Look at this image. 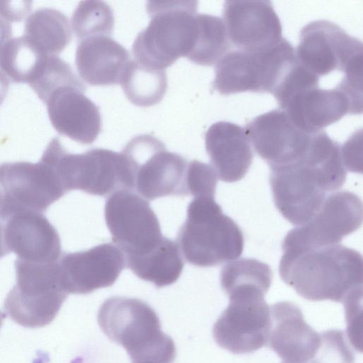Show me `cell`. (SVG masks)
<instances>
[{"mask_svg": "<svg viewBox=\"0 0 363 363\" xmlns=\"http://www.w3.org/2000/svg\"><path fill=\"white\" fill-rule=\"evenodd\" d=\"M362 223V202L349 191L328 195L317 213L305 224L291 230L282 249L339 244L342 238L359 229Z\"/></svg>", "mask_w": 363, "mask_h": 363, "instance_id": "obj_15", "label": "cell"}, {"mask_svg": "<svg viewBox=\"0 0 363 363\" xmlns=\"http://www.w3.org/2000/svg\"><path fill=\"white\" fill-rule=\"evenodd\" d=\"M282 363H286V362H282Z\"/></svg>", "mask_w": 363, "mask_h": 363, "instance_id": "obj_40", "label": "cell"}, {"mask_svg": "<svg viewBox=\"0 0 363 363\" xmlns=\"http://www.w3.org/2000/svg\"><path fill=\"white\" fill-rule=\"evenodd\" d=\"M218 178L211 165L197 160L188 163L187 191L194 197H214Z\"/></svg>", "mask_w": 363, "mask_h": 363, "instance_id": "obj_33", "label": "cell"}, {"mask_svg": "<svg viewBox=\"0 0 363 363\" xmlns=\"http://www.w3.org/2000/svg\"><path fill=\"white\" fill-rule=\"evenodd\" d=\"M223 15L229 41L238 50H262L283 38L280 20L269 1H225Z\"/></svg>", "mask_w": 363, "mask_h": 363, "instance_id": "obj_18", "label": "cell"}, {"mask_svg": "<svg viewBox=\"0 0 363 363\" xmlns=\"http://www.w3.org/2000/svg\"><path fill=\"white\" fill-rule=\"evenodd\" d=\"M271 325L267 345L286 363H308L315 354L320 336L303 318L294 303L270 306Z\"/></svg>", "mask_w": 363, "mask_h": 363, "instance_id": "obj_20", "label": "cell"}, {"mask_svg": "<svg viewBox=\"0 0 363 363\" xmlns=\"http://www.w3.org/2000/svg\"><path fill=\"white\" fill-rule=\"evenodd\" d=\"M129 165L133 189L147 200L167 196H188V163L182 156L168 151L151 135L132 138L121 152Z\"/></svg>", "mask_w": 363, "mask_h": 363, "instance_id": "obj_10", "label": "cell"}, {"mask_svg": "<svg viewBox=\"0 0 363 363\" xmlns=\"http://www.w3.org/2000/svg\"><path fill=\"white\" fill-rule=\"evenodd\" d=\"M71 23L79 41L96 36H110L114 27L113 12L104 1H82L73 12Z\"/></svg>", "mask_w": 363, "mask_h": 363, "instance_id": "obj_30", "label": "cell"}, {"mask_svg": "<svg viewBox=\"0 0 363 363\" xmlns=\"http://www.w3.org/2000/svg\"><path fill=\"white\" fill-rule=\"evenodd\" d=\"M9 253L4 240L3 225L0 223V258L7 255Z\"/></svg>", "mask_w": 363, "mask_h": 363, "instance_id": "obj_38", "label": "cell"}, {"mask_svg": "<svg viewBox=\"0 0 363 363\" xmlns=\"http://www.w3.org/2000/svg\"><path fill=\"white\" fill-rule=\"evenodd\" d=\"M76 86H62L50 94L46 104L50 121L60 135L88 145L95 141L102 128L99 107Z\"/></svg>", "mask_w": 363, "mask_h": 363, "instance_id": "obj_21", "label": "cell"}, {"mask_svg": "<svg viewBox=\"0 0 363 363\" xmlns=\"http://www.w3.org/2000/svg\"><path fill=\"white\" fill-rule=\"evenodd\" d=\"M196 20V41L186 58L200 65H215L230 47L224 21L207 13H197Z\"/></svg>", "mask_w": 363, "mask_h": 363, "instance_id": "obj_28", "label": "cell"}, {"mask_svg": "<svg viewBox=\"0 0 363 363\" xmlns=\"http://www.w3.org/2000/svg\"><path fill=\"white\" fill-rule=\"evenodd\" d=\"M355 132L354 135L341 146L345 167L350 171H354V168H357L358 156H361L362 132Z\"/></svg>", "mask_w": 363, "mask_h": 363, "instance_id": "obj_34", "label": "cell"}, {"mask_svg": "<svg viewBox=\"0 0 363 363\" xmlns=\"http://www.w3.org/2000/svg\"><path fill=\"white\" fill-rule=\"evenodd\" d=\"M177 242L186 261L201 267L233 261L244 247L241 229L211 196L194 197Z\"/></svg>", "mask_w": 363, "mask_h": 363, "instance_id": "obj_4", "label": "cell"}, {"mask_svg": "<svg viewBox=\"0 0 363 363\" xmlns=\"http://www.w3.org/2000/svg\"><path fill=\"white\" fill-rule=\"evenodd\" d=\"M128 267L140 279L157 288L171 285L179 278L184 262L178 245L164 237L160 245L142 257L125 259Z\"/></svg>", "mask_w": 363, "mask_h": 363, "instance_id": "obj_24", "label": "cell"}, {"mask_svg": "<svg viewBox=\"0 0 363 363\" xmlns=\"http://www.w3.org/2000/svg\"><path fill=\"white\" fill-rule=\"evenodd\" d=\"M4 222V243L17 259L37 263L60 259L62 250L59 234L43 213L23 211Z\"/></svg>", "mask_w": 363, "mask_h": 363, "instance_id": "obj_19", "label": "cell"}, {"mask_svg": "<svg viewBox=\"0 0 363 363\" xmlns=\"http://www.w3.org/2000/svg\"><path fill=\"white\" fill-rule=\"evenodd\" d=\"M272 279L269 266L252 258L231 261L223 267L220 275V286L226 294L243 286H255L267 293Z\"/></svg>", "mask_w": 363, "mask_h": 363, "instance_id": "obj_29", "label": "cell"}, {"mask_svg": "<svg viewBox=\"0 0 363 363\" xmlns=\"http://www.w3.org/2000/svg\"><path fill=\"white\" fill-rule=\"evenodd\" d=\"M67 191L46 147L40 160L0 164V220L23 211H45Z\"/></svg>", "mask_w": 363, "mask_h": 363, "instance_id": "obj_8", "label": "cell"}, {"mask_svg": "<svg viewBox=\"0 0 363 363\" xmlns=\"http://www.w3.org/2000/svg\"><path fill=\"white\" fill-rule=\"evenodd\" d=\"M125 264L123 252L110 242L84 251L62 253L58 261L61 283L68 294H88L112 286Z\"/></svg>", "mask_w": 363, "mask_h": 363, "instance_id": "obj_17", "label": "cell"}, {"mask_svg": "<svg viewBox=\"0 0 363 363\" xmlns=\"http://www.w3.org/2000/svg\"><path fill=\"white\" fill-rule=\"evenodd\" d=\"M9 79L0 69V105L5 99L9 86Z\"/></svg>", "mask_w": 363, "mask_h": 363, "instance_id": "obj_37", "label": "cell"}, {"mask_svg": "<svg viewBox=\"0 0 363 363\" xmlns=\"http://www.w3.org/2000/svg\"><path fill=\"white\" fill-rule=\"evenodd\" d=\"M24 36L43 55L58 56L70 42L72 32L64 13L57 9L41 8L28 17Z\"/></svg>", "mask_w": 363, "mask_h": 363, "instance_id": "obj_25", "label": "cell"}, {"mask_svg": "<svg viewBox=\"0 0 363 363\" xmlns=\"http://www.w3.org/2000/svg\"><path fill=\"white\" fill-rule=\"evenodd\" d=\"M279 106L298 128L314 133L347 114H361L362 88L344 79L331 89L310 85L293 92Z\"/></svg>", "mask_w": 363, "mask_h": 363, "instance_id": "obj_13", "label": "cell"}, {"mask_svg": "<svg viewBox=\"0 0 363 363\" xmlns=\"http://www.w3.org/2000/svg\"><path fill=\"white\" fill-rule=\"evenodd\" d=\"M104 217L113 241L125 259L149 254L164 238L148 201L130 190L115 191L107 199Z\"/></svg>", "mask_w": 363, "mask_h": 363, "instance_id": "obj_12", "label": "cell"}, {"mask_svg": "<svg viewBox=\"0 0 363 363\" xmlns=\"http://www.w3.org/2000/svg\"><path fill=\"white\" fill-rule=\"evenodd\" d=\"M296 62L295 50L284 38L262 50L229 51L216 63L212 86L223 95L272 94Z\"/></svg>", "mask_w": 363, "mask_h": 363, "instance_id": "obj_6", "label": "cell"}, {"mask_svg": "<svg viewBox=\"0 0 363 363\" xmlns=\"http://www.w3.org/2000/svg\"><path fill=\"white\" fill-rule=\"evenodd\" d=\"M3 318H4L3 315L0 313V327L1 325Z\"/></svg>", "mask_w": 363, "mask_h": 363, "instance_id": "obj_39", "label": "cell"}, {"mask_svg": "<svg viewBox=\"0 0 363 363\" xmlns=\"http://www.w3.org/2000/svg\"><path fill=\"white\" fill-rule=\"evenodd\" d=\"M46 57L24 35L13 38L0 50V69L13 82L29 84Z\"/></svg>", "mask_w": 363, "mask_h": 363, "instance_id": "obj_27", "label": "cell"}, {"mask_svg": "<svg viewBox=\"0 0 363 363\" xmlns=\"http://www.w3.org/2000/svg\"><path fill=\"white\" fill-rule=\"evenodd\" d=\"M129 60L128 50L106 35L80 40L75 54V65L79 76L92 86L118 84Z\"/></svg>", "mask_w": 363, "mask_h": 363, "instance_id": "obj_23", "label": "cell"}, {"mask_svg": "<svg viewBox=\"0 0 363 363\" xmlns=\"http://www.w3.org/2000/svg\"><path fill=\"white\" fill-rule=\"evenodd\" d=\"M265 294L254 286L239 287L228 294L229 304L213 327V338L220 347L240 354L267 345L271 314Z\"/></svg>", "mask_w": 363, "mask_h": 363, "instance_id": "obj_11", "label": "cell"}, {"mask_svg": "<svg viewBox=\"0 0 363 363\" xmlns=\"http://www.w3.org/2000/svg\"><path fill=\"white\" fill-rule=\"evenodd\" d=\"M119 84L132 104L148 107L163 99L167 89V77L164 69H154L130 60Z\"/></svg>", "mask_w": 363, "mask_h": 363, "instance_id": "obj_26", "label": "cell"}, {"mask_svg": "<svg viewBox=\"0 0 363 363\" xmlns=\"http://www.w3.org/2000/svg\"><path fill=\"white\" fill-rule=\"evenodd\" d=\"M15 269L16 283L5 298V312L26 328L50 323L68 296L61 283L58 261L37 263L16 258Z\"/></svg>", "mask_w": 363, "mask_h": 363, "instance_id": "obj_7", "label": "cell"}, {"mask_svg": "<svg viewBox=\"0 0 363 363\" xmlns=\"http://www.w3.org/2000/svg\"><path fill=\"white\" fill-rule=\"evenodd\" d=\"M320 336V346L308 363H354V353L342 330H326Z\"/></svg>", "mask_w": 363, "mask_h": 363, "instance_id": "obj_32", "label": "cell"}, {"mask_svg": "<svg viewBox=\"0 0 363 363\" xmlns=\"http://www.w3.org/2000/svg\"><path fill=\"white\" fill-rule=\"evenodd\" d=\"M30 9L29 1H0V13L9 22L21 21Z\"/></svg>", "mask_w": 363, "mask_h": 363, "instance_id": "obj_35", "label": "cell"}, {"mask_svg": "<svg viewBox=\"0 0 363 363\" xmlns=\"http://www.w3.org/2000/svg\"><path fill=\"white\" fill-rule=\"evenodd\" d=\"M197 1L147 2L150 21L133 45L137 62L164 69L191 52L197 34Z\"/></svg>", "mask_w": 363, "mask_h": 363, "instance_id": "obj_5", "label": "cell"}, {"mask_svg": "<svg viewBox=\"0 0 363 363\" xmlns=\"http://www.w3.org/2000/svg\"><path fill=\"white\" fill-rule=\"evenodd\" d=\"M279 274L303 298L343 303L362 291V256L341 244L282 249Z\"/></svg>", "mask_w": 363, "mask_h": 363, "instance_id": "obj_2", "label": "cell"}, {"mask_svg": "<svg viewBox=\"0 0 363 363\" xmlns=\"http://www.w3.org/2000/svg\"><path fill=\"white\" fill-rule=\"evenodd\" d=\"M48 145L67 192L81 190L105 196L119 190L133 189L131 172L122 152L94 148L73 154L65 149L57 138H52Z\"/></svg>", "mask_w": 363, "mask_h": 363, "instance_id": "obj_9", "label": "cell"}, {"mask_svg": "<svg viewBox=\"0 0 363 363\" xmlns=\"http://www.w3.org/2000/svg\"><path fill=\"white\" fill-rule=\"evenodd\" d=\"M244 129L255 152L269 167L290 164L301 158L315 133L298 128L280 108L256 116Z\"/></svg>", "mask_w": 363, "mask_h": 363, "instance_id": "obj_16", "label": "cell"}, {"mask_svg": "<svg viewBox=\"0 0 363 363\" xmlns=\"http://www.w3.org/2000/svg\"><path fill=\"white\" fill-rule=\"evenodd\" d=\"M11 33L12 29L10 22L0 13V50L9 40Z\"/></svg>", "mask_w": 363, "mask_h": 363, "instance_id": "obj_36", "label": "cell"}, {"mask_svg": "<svg viewBox=\"0 0 363 363\" xmlns=\"http://www.w3.org/2000/svg\"><path fill=\"white\" fill-rule=\"evenodd\" d=\"M362 45L336 23L316 20L302 28L295 54L303 67L319 77L335 70L344 72L362 58Z\"/></svg>", "mask_w": 363, "mask_h": 363, "instance_id": "obj_14", "label": "cell"}, {"mask_svg": "<svg viewBox=\"0 0 363 363\" xmlns=\"http://www.w3.org/2000/svg\"><path fill=\"white\" fill-rule=\"evenodd\" d=\"M205 147L218 178L225 182L242 179L253 152L244 128L228 121L213 123L205 134Z\"/></svg>", "mask_w": 363, "mask_h": 363, "instance_id": "obj_22", "label": "cell"}, {"mask_svg": "<svg viewBox=\"0 0 363 363\" xmlns=\"http://www.w3.org/2000/svg\"><path fill=\"white\" fill-rule=\"evenodd\" d=\"M346 177L341 145L322 130L301 158L270 167L269 183L277 210L299 226L317 213L328 192L342 186Z\"/></svg>", "mask_w": 363, "mask_h": 363, "instance_id": "obj_1", "label": "cell"}, {"mask_svg": "<svg viewBox=\"0 0 363 363\" xmlns=\"http://www.w3.org/2000/svg\"><path fill=\"white\" fill-rule=\"evenodd\" d=\"M98 323L104 334L122 345L132 363H173V340L161 330L155 311L145 302L113 296L101 306Z\"/></svg>", "mask_w": 363, "mask_h": 363, "instance_id": "obj_3", "label": "cell"}, {"mask_svg": "<svg viewBox=\"0 0 363 363\" xmlns=\"http://www.w3.org/2000/svg\"><path fill=\"white\" fill-rule=\"evenodd\" d=\"M29 85L43 103L52 92L62 86L86 89L72 67L58 56H47Z\"/></svg>", "mask_w": 363, "mask_h": 363, "instance_id": "obj_31", "label": "cell"}]
</instances>
